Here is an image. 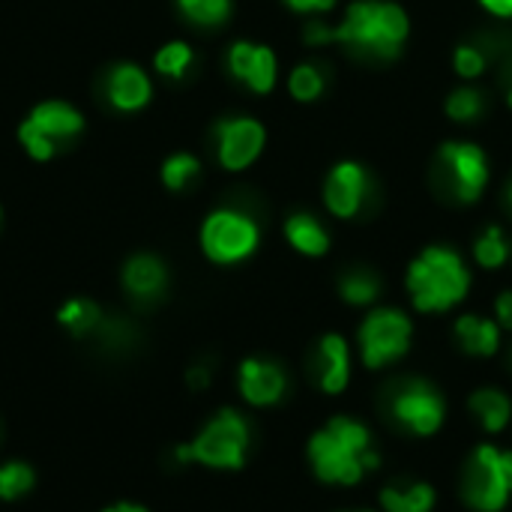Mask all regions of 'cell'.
Listing matches in <instances>:
<instances>
[{
    "mask_svg": "<svg viewBox=\"0 0 512 512\" xmlns=\"http://www.w3.org/2000/svg\"><path fill=\"white\" fill-rule=\"evenodd\" d=\"M123 288L141 300V303H153L165 294L168 288V267L159 255L150 252H138L123 264Z\"/></svg>",
    "mask_w": 512,
    "mask_h": 512,
    "instance_id": "obj_17",
    "label": "cell"
},
{
    "mask_svg": "<svg viewBox=\"0 0 512 512\" xmlns=\"http://www.w3.org/2000/svg\"><path fill=\"white\" fill-rule=\"evenodd\" d=\"M414 339V324L402 309H372L357 333V348H360V363L369 372H381L393 363H399L411 351Z\"/></svg>",
    "mask_w": 512,
    "mask_h": 512,
    "instance_id": "obj_6",
    "label": "cell"
},
{
    "mask_svg": "<svg viewBox=\"0 0 512 512\" xmlns=\"http://www.w3.org/2000/svg\"><path fill=\"white\" fill-rule=\"evenodd\" d=\"M315 480L327 486H360L366 474L381 468L372 429L357 417H333L321 426L306 447Z\"/></svg>",
    "mask_w": 512,
    "mask_h": 512,
    "instance_id": "obj_1",
    "label": "cell"
},
{
    "mask_svg": "<svg viewBox=\"0 0 512 512\" xmlns=\"http://www.w3.org/2000/svg\"><path fill=\"white\" fill-rule=\"evenodd\" d=\"M201 174V162L192 153H174L162 162V183L171 192H183Z\"/></svg>",
    "mask_w": 512,
    "mask_h": 512,
    "instance_id": "obj_28",
    "label": "cell"
},
{
    "mask_svg": "<svg viewBox=\"0 0 512 512\" xmlns=\"http://www.w3.org/2000/svg\"><path fill=\"white\" fill-rule=\"evenodd\" d=\"M474 258H477V264L486 267V270H501V267L510 261L507 234H504L498 225L486 228V231L477 237V243H474Z\"/></svg>",
    "mask_w": 512,
    "mask_h": 512,
    "instance_id": "obj_24",
    "label": "cell"
},
{
    "mask_svg": "<svg viewBox=\"0 0 512 512\" xmlns=\"http://www.w3.org/2000/svg\"><path fill=\"white\" fill-rule=\"evenodd\" d=\"M249 444V420L234 408H222L204 423V429L189 444L177 447V459L204 465L210 471H240L246 465Z\"/></svg>",
    "mask_w": 512,
    "mask_h": 512,
    "instance_id": "obj_4",
    "label": "cell"
},
{
    "mask_svg": "<svg viewBox=\"0 0 512 512\" xmlns=\"http://www.w3.org/2000/svg\"><path fill=\"white\" fill-rule=\"evenodd\" d=\"M507 102H510V108H512V90H510V96H507Z\"/></svg>",
    "mask_w": 512,
    "mask_h": 512,
    "instance_id": "obj_38",
    "label": "cell"
},
{
    "mask_svg": "<svg viewBox=\"0 0 512 512\" xmlns=\"http://www.w3.org/2000/svg\"><path fill=\"white\" fill-rule=\"evenodd\" d=\"M405 288H408V297L417 312H423V315L450 312L468 297L471 270L453 249L429 246L411 261Z\"/></svg>",
    "mask_w": 512,
    "mask_h": 512,
    "instance_id": "obj_3",
    "label": "cell"
},
{
    "mask_svg": "<svg viewBox=\"0 0 512 512\" xmlns=\"http://www.w3.org/2000/svg\"><path fill=\"white\" fill-rule=\"evenodd\" d=\"M483 111H486L483 93L474 90V87H459V90H453L450 99H447V114H450L456 123H474Z\"/></svg>",
    "mask_w": 512,
    "mask_h": 512,
    "instance_id": "obj_30",
    "label": "cell"
},
{
    "mask_svg": "<svg viewBox=\"0 0 512 512\" xmlns=\"http://www.w3.org/2000/svg\"><path fill=\"white\" fill-rule=\"evenodd\" d=\"M177 9L198 27H219L231 15V0H177Z\"/></svg>",
    "mask_w": 512,
    "mask_h": 512,
    "instance_id": "obj_27",
    "label": "cell"
},
{
    "mask_svg": "<svg viewBox=\"0 0 512 512\" xmlns=\"http://www.w3.org/2000/svg\"><path fill=\"white\" fill-rule=\"evenodd\" d=\"M228 69L237 81H243L255 93H270L276 87L279 60L273 48L258 42H234L228 48Z\"/></svg>",
    "mask_w": 512,
    "mask_h": 512,
    "instance_id": "obj_14",
    "label": "cell"
},
{
    "mask_svg": "<svg viewBox=\"0 0 512 512\" xmlns=\"http://www.w3.org/2000/svg\"><path fill=\"white\" fill-rule=\"evenodd\" d=\"M480 6L498 18H512V0H480Z\"/></svg>",
    "mask_w": 512,
    "mask_h": 512,
    "instance_id": "obj_35",
    "label": "cell"
},
{
    "mask_svg": "<svg viewBox=\"0 0 512 512\" xmlns=\"http://www.w3.org/2000/svg\"><path fill=\"white\" fill-rule=\"evenodd\" d=\"M357 512H375V510H357Z\"/></svg>",
    "mask_w": 512,
    "mask_h": 512,
    "instance_id": "obj_39",
    "label": "cell"
},
{
    "mask_svg": "<svg viewBox=\"0 0 512 512\" xmlns=\"http://www.w3.org/2000/svg\"><path fill=\"white\" fill-rule=\"evenodd\" d=\"M210 369L207 366H192L189 372H186V384L192 387V390H207L210 387Z\"/></svg>",
    "mask_w": 512,
    "mask_h": 512,
    "instance_id": "obj_34",
    "label": "cell"
},
{
    "mask_svg": "<svg viewBox=\"0 0 512 512\" xmlns=\"http://www.w3.org/2000/svg\"><path fill=\"white\" fill-rule=\"evenodd\" d=\"M288 90L297 102H315L324 93V75L312 63H300L288 75Z\"/></svg>",
    "mask_w": 512,
    "mask_h": 512,
    "instance_id": "obj_29",
    "label": "cell"
},
{
    "mask_svg": "<svg viewBox=\"0 0 512 512\" xmlns=\"http://www.w3.org/2000/svg\"><path fill=\"white\" fill-rule=\"evenodd\" d=\"M369 177L360 162H339L324 180V204L339 219H354L366 204Z\"/></svg>",
    "mask_w": 512,
    "mask_h": 512,
    "instance_id": "obj_13",
    "label": "cell"
},
{
    "mask_svg": "<svg viewBox=\"0 0 512 512\" xmlns=\"http://www.w3.org/2000/svg\"><path fill=\"white\" fill-rule=\"evenodd\" d=\"M102 512H150L147 507H141V504H129V501H123V504H117V507H108V510Z\"/></svg>",
    "mask_w": 512,
    "mask_h": 512,
    "instance_id": "obj_36",
    "label": "cell"
},
{
    "mask_svg": "<svg viewBox=\"0 0 512 512\" xmlns=\"http://www.w3.org/2000/svg\"><path fill=\"white\" fill-rule=\"evenodd\" d=\"M57 321L75 336V339H84V336H93L102 330L105 318H102V309L93 303V300H84V297H75V300H66L57 312Z\"/></svg>",
    "mask_w": 512,
    "mask_h": 512,
    "instance_id": "obj_22",
    "label": "cell"
},
{
    "mask_svg": "<svg viewBox=\"0 0 512 512\" xmlns=\"http://www.w3.org/2000/svg\"><path fill=\"white\" fill-rule=\"evenodd\" d=\"M441 165H444V177L453 195L462 204H474L483 195L489 183V159L483 147L471 141H450L441 147Z\"/></svg>",
    "mask_w": 512,
    "mask_h": 512,
    "instance_id": "obj_10",
    "label": "cell"
},
{
    "mask_svg": "<svg viewBox=\"0 0 512 512\" xmlns=\"http://www.w3.org/2000/svg\"><path fill=\"white\" fill-rule=\"evenodd\" d=\"M36 486V474L27 462L0 465V501H21Z\"/></svg>",
    "mask_w": 512,
    "mask_h": 512,
    "instance_id": "obj_26",
    "label": "cell"
},
{
    "mask_svg": "<svg viewBox=\"0 0 512 512\" xmlns=\"http://www.w3.org/2000/svg\"><path fill=\"white\" fill-rule=\"evenodd\" d=\"M288 372L264 357H249L237 369V390L252 408H273L288 396Z\"/></svg>",
    "mask_w": 512,
    "mask_h": 512,
    "instance_id": "obj_12",
    "label": "cell"
},
{
    "mask_svg": "<svg viewBox=\"0 0 512 512\" xmlns=\"http://www.w3.org/2000/svg\"><path fill=\"white\" fill-rule=\"evenodd\" d=\"M261 243V228L240 210H213L201 225V249L213 264H240Z\"/></svg>",
    "mask_w": 512,
    "mask_h": 512,
    "instance_id": "obj_9",
    "label": "cell"
},
{
    "mask_svg": "<svg viewBox=\"0 0 512 512\" xmlns=\"http://www.w3.org/2000/svg\"><path fill=\"white\" fill-rule=\"evenodd\" d=\"M453 336L456 345L468 354V357H495L501 351V324L483 315H462L453 324Z\"/></svg>",
    "mask_w": 512,
    "mask_h": 512,
    "instance_id": "obj_18",
    "label": "cell"
},
{
    "mask_svg": "<svg viewBox=\"0 0 512 512\" xmlns=\"http://www.w3.org/2000/svg\"><path fill=\"white\" fill-rule=\"evenodd\" d=\"M378 501L381 512H432L438 504V492L426 480H402L384 486Z\"/></svg>",
    "mask_w": 512,
    "mask_h": 512,
    "instance_id": "obj_20",
    "label": "cell"
},
{
    "mask_svg": "<svg viewBox=\"0 0 512 512\" xmlns=\"http://www.w3.org/2000/svg\"><path fill=\"white\" fill-rule=\"evenodd\" d=\"M354 360H351V345L345 336L339 333H327L318 342V363H315V381L327 396H339L348 390L351 384V372Z\"/></svg>",
    "mask_w": 512,
    "mask_h": 512,
    "instance_id": "obj_15",
    "label": "cell"
},
{
    "mask_svg": "<svg viewBox=\"0 0 512 512\" xmlns=\"http://www.w3.org/2000/svg\"><path fill=\"white\" fill-rule=\"evenodd\" d=\"M192 63H195V51L186 45V42H165L159 51H156V57H153V66H156V72L159 75H165V78H183L189 69H192Z\"/></svg>",
    "mask_w": 512,
    "mask_h": 512,
    "instance_id": "obj_25",
    "label": "cell"
},
{
    "mask_svg": "<svg viewBox=\"0 0 512 512\" xmlns=\"http://www.w3.org/2000/svg\"><path fill=\"white\" fill-rule=\"evenodd\" d=\"M294 12H327L336 6V0H285Z\"/></svg>",
    "mask_w": 512,
    "mask_h": 512,
    "instance_id": "obj_33",
    "label": "cell"
},
{
    "mask_svg": "<svg viewBox=\"0 0 512 512\" xmlns=\"http://www.w3.org/2000/svg\"><path fill=\"white\" fill-rule=\"evenodd\" d=\"M285 237L288 243L300 252V255H309V258H318V255H327L330 249V234L327 228L309 216V213H294L288 222H285Z\"/></svg>",
    "mask_w": 512,
    "mask_h": 512,
    "instance_id": "obj_21",
    "label": "cell"
},
{
    "mask_svg": "<svg viewBox=\"0 0 512 512\" xmlns=\"http://www.w3.org/2000/svg\"><path fill=\"white\" fill-rule=\"evenodd\" d=\"M507 198H510V207H512V183H510V192H507Z\"/></svg>",
    "mask_w": 512,
    "mask_h": 512,
    "instance_id": "obj_37",
    "label": "cell"
},
{
    "mask_svg": "<svg viewBox=\"0 0 512 512\" xmlns=\"http://www.w3.org/2000/svg\"><path fill=\"white\" fill-rule=\"evenodd\" d=\"M510 366H512V351H510Z\"/></svg>",
    "mask_w": 512,
    "mask_h": 512,
    "instance_id": "obj_40",
    "label": "cell"
},
{
    "mask_svg": "<svg viewBox=\"0 0 512 512\" xmlns=\"http://www.w3.org/2000/svg\"><path fill=\"white\" fill-rule=\"evenodd\" d=\"M267 132L255 117H231L216 126V156L225 171L249 168L264 150Z\"/></svg>",
    "mask_w": 512,
    "mask_h": 512,
    "instance_id": "obj_11",
    "label": "cell"
},
{
    "mask_svg": "<svg viewBox=\"0 0 512 512\" xmlns=\"http://www.w3.org/2000/svg\"><path fill=\"white\" fill-rule=\"evenodd\" d=\"M105 96H108V102L117 111H141L150 102V96H153L150 75L141 66H135V63H117L108 72Z\"/></svg>",
    "mask_w": 512,
    "mask_h": 512,
    "instance_id": "obj_16",
    "label": "cell"
},
{
    "mask_svg": "<svg viewBox=\"0 0 512 512\" xmlns=\"http://www.w3.org/2000/svg\"><path fill=\"white\" fill-rule=\"evenodd\" d=\"M81 132H84V114L69 102L48 99V102H39L27 114V120H21L18 141L30 153V159L48 162L57 153L60 141H72Z\"/></svg>",
    "mask_w": 512,
    "mask_h": 512,
    "instance_id": "obj_7",
    "label": "cell"
},
{
    "mask_svg": "<svg viewBox=\"0 0 512 512\" xmlns=\"http://www.w3.org/2000/svg\"><path fill=\"white\" fill-rule=\"evenodd\" d=\"M495 321L501 324V330H512V291L498 294V300H495Z\"/></svg>",
    "mask_w": 512,
    "mask_h": 512,
    "instance_id": "obj_32",
    "label": "cell"
},
{
    "mask_svg": "<svg viewBox=\"0 0 512 512\" xmlns=\"http://www.w3.org/2000/svg\"><path fill=\"white\" fill-rule=\"evenodd\" d=\"M453 66H456V72H459L465 81L480 78V75L486 72V54H483L480 48H474V45H459L456 54H453Z\"/></svg>",
    "mask_w": 512,
    "mask_h": 512,
    "instance_id": "obj_31",
    "label": "cell"
},
{
    "mask_svg": "<svg viewBox=\"0 0 512 512\" xmlns=\"http://www.w3.org/2000/svg\"><path fill=\"white\" fill-rule=\"evenodd\" d=\"M408 15L399 3L390 0H357L348 6L345 18L339 24H318L312 21L306 27L309 45H330L342 42L360 54L369 57H396L408 39Z\"/></svg>",
    "mask_w": 512,
    "mask_h": 512,
    "instance_id": "obj_2",
    "label": "cell"
},
{
    "mask_svg": "<svg viewBox=\"0 0 512 512\" xmlns=\"http://www.w3.org/2000/svg\"><path fill=\"white\" fill-rule=\"evenodd\" d=\"M390 417L408 435L432 438L447 423V399L435 384L423 378H408L399 381L390 393Z\"/></svg>",
    "mask_w": 512,
    "mask_h": 512,
    "instance_id": "obj_8",
    "label": "cell"
},
{
    "mask_svg": "<svg viewBox=\"0 0 512 512\" xmlns=\"http://www.w3.org/2000/svg\"><path fill=\"white\" fill-rule=\"evenodd\" d=\"M468 411L486 435H501L512 423V399L501 387H480L468 399Z\"/></svg>",
    "mask_w": 512,
    "mask_h": 512,
    "instance_id": "obj_19",
    "label": "cell"
},
{
    "mask_svg": "<svg viewBox=\"0 0 512 512\" xmlns=\"http://www.w3.org/2000/svg\"><path fill=\"white\" fill-rule=\"evenodd\" d=\"M462 501L474 512H504L512 501V450L477 444L462 468Z\"/></svg>",
    "mask_w": 512,
    "mask_h": 512,
    "instance_id": "obj_5",
    "label": "cell"
},
{
    "mask_svg": "<svg viewBox=\"0 0 512 512\" xmlns=\"http://www.w3.org/2000/svg\"><path fill=\"white\" fill-rule=\"evenodd\" d=\"M339 294L348 306H372L381 294V282L369 270H351L339 279Z\"/></svg>",
    "mask_w": 512,
    "mask_h": 512,
    "instance_id": "obj_23",
    "label": "cell"
}]
</instances>
